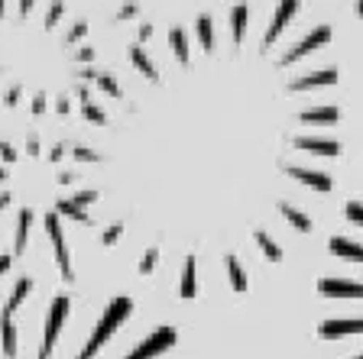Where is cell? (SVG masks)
<instances>
[{"label": "cell", "instance_id": "e0dca14e", "mask_svg": "<svg viewBox=\"0 0 363 359\" xmlns=\"http://www.w3.org/2000/svg\"><path fill=\"white\" fill-rule=\"evenodd\" d=\"M279 214L292 224V230H298V233H308L311 230V217L308 214H302L298 207H292V204H279Z\"/></svg>", "mask_w": 363, "mask_h": 359}, {"label": "cell", "instance_id": "7c38bea8", "mask_svg": "<svg viewBox=\"0 0 363 359\" xmlns=\"http://www.w3.org/2000/svg\"><path fill=\"white\" fill-rule=\"evenodd\" d=\"M30 295H33V278H30V275H23L20 282L13 285V292H10L7 304L0 307V317H13L16 311H20V304H23L26 298H30Z\"/></svg>", "mask_w": 363, "mask_h": 359}, {"label": "cell", "instance_id": "6da1fadb", "mask_svg": "<svg viewBox=\"0 0 363 359\" xmlns=\"http://www.w3.org/2000/svg\"><path fill=\"white\" fill-rule=\"evenodd\" d=\"M133 314V301L130 298H113L111 304L104 307V314L98 317V324H94V330H91L88 343L82 346V353H78V359H94L101 350H104V343L113 337V330L121 327L127 317Z\"/></svg>", "mask_w": 363, "mask_h": 359}, {"label": "cell", "instance_id": "30bf717a", "mask_svg": "<svg viewBox=\"0 0 363 359\" xmlns=\"http://www.w3.org/2000/svg\"><path fill=\"white\" fill-rule=\"evenodd\" d=\"M292 146L302 152H315V156H340V142L325 139V136H295Z\"/></svg>", "mask_w": 363, "mask_h": 359}, {"label": "cell", "instance_id": "9a60e30c", "mask_svg": "<svg viewBox=\"0 0 363 359\" xmlns=\"http://www.w3.org/2000/svg\"><path fill=\"white\" fill-rule=\"evenodd\" d=\"M30 227H33V210H20V217H16L13 259H16V256H23V249H26V239H30Z\"/></svg>", "mask_w": 363, "mask_h": 359}, {"label": "cell", "instance_id": "f546056e", "mask_svg": "<svg viewBox=\"0 0 363 359\" xmlns=\"http://www.w3.org/2000/svg\"><path fill=\"white\" fill-rule=\"evenodd\" d=\"M121 233H123V224H113V227H107V233L101 239H104L107 246H111V243H117V239H121Z\"/></svg>", "mask_w": 363, "mask_h": 359}, {"label": "cell", "instance_id": "4dcf8cb0", "mask_svg": "<svg viewBox=\"0 0 363 359\" xmlns=\"http://www.w3.org/2000/svg\"><path fill=\"white\" fill-rule=\"evenodd\" d=\"M10 266H13V256H4V253H0V278L10 272Z\"/></svg>", "mask_w": 363, "mask_h": 359}, {"label": "cell", "instance_id": "d590c367", "mask_svg": "<svg viewBox=\"0 0 363 359\" xmlns=\"http://www.w3.org/2000/svg\"><path fill=\"white\" fill-rule=\"evenodd\" d=\"M357 13H360V16H363V0H357Z\"/></svg>", "mask_w": 363, "mask_h": 359}, {"label": "cell", "instance_id": "836d02e7", "mask_svg": "<svg viewBox=\"0 0 363 359\" xmlns=\"http://www.w3.org/2000/svg\"><path fill=\"white\" fill-rule=\"evenodd\" d=\"M59 16H62V4H55V7L49 10V23H55V20H59Z\"/></svg>", "mask_w": 363, "mask_h": 359}, {"label": "cell", "instance_id": "8d00e7d4", "mask_svg": "<svg viewBox=\"0 0 363 359\" xmlns=\"http://www.w3.org/2000/svg\"><path fill=\"white\" fill-rule=\"evenodd\" d=\"M357 359H363V356H357Z\"/></svg>", "mask_w": 363, "mask_h": 359}, {"label": "cell", "instance_id": "8fae6325", "mask_svg": "<svg viewBox=\"0 0 363 359\" xmlns=\"http://www.w3.org/2000/svg\"><path fill=\"white\" fill-rule=\"evenodd\" d=\"M337 68H321V72H311L292 81V91H315V88H334L337 84Z\"/></svg>", "mask_w": 363, "mask_h": 359}, {"label": "cell", "instance_id": "7a4b0ae2", "mask_svg": "<svg viewBox=\"0 0 363 359\" xmlns=\"http://www.w3.org/2000/svg\"><path fill=\"white\" fill-rule=\"evenodd\" d=\"M68 307H72V298L68 295H55L49 301V311H45V324H43V346H39V359H49L52 346L59 343L62 327L68 321Z\"/></svg>", "mask_w": 363, "mask_h": 359}, {"label": "cell", "instance_id": "2e32d148", "mask_svg": "<svg viewBox=\"0 0 363 359\" xmlns=\"http://www.w3.org/2000/svg\"><path fill=\"white\" fill-rule=\"evenodd\" d=\"M0 346H4V356H10V359L16 356V324H13V317H0Z\"/></svg>", "mask_w": 363, "mask_h": 359}, {"label": "cell", "instance_id": "ac0fdd59", "mask_svg": "<svg viewBox=\"0 0 363 359\" xmlns=\"http://www.w3.org/2000/svg\"><path fill=\"white\" fill-rule=\"evenodd\" d=\"M247 20H250V7H247V4H240V7L230 10V33H234L237 42H243V39H247Z\"/></svg>", "mask_w": 363, "mask_h": 359}, {"label": "cell", "instance_id": "7402d4cb", "mask_svg": "<svg viewBox=\"0 0 363 359\" xmlns=\"http://www.w3.org/2000/svg\"><path fill=\"white\" fill-rule=\"evenodd\" d=\"M227 275H230V285H234L237 292H247V272H243L237 256H227Z\"/></svg>", "mask_w": 363, "mask_h": 359}, {"label": "cell", "instance_id": "44dd1931", "mask_svg": "<svg viewBox=\"0 0 363 359\" xmlns=\"http://www.w3.org/2000/svg\"><path fill=\"white\" fill-rule=\"evenodd\" d=\"M253 239H257V246L263 249V256H266V259H269V262H279V259H282V249H279V243H276V239H272L269 233L257 230V237H253Z\"/></svg>", "mask_w": 363, "mask_h": 359}, {"label": "cell", "instance_id": "d6a6232c", "mask_svg": "<svg viewBox=\"0 0 363 359\" xmlns=\"http://www.w3.org/2000/svg\"><path fill=\"white\" fill-rule=\"evenodd\" d=\"M75 156H78V159H84V162H98V156H94L91 149H78Z\"/></svg>", "mask_w": 363, "mask_h": 359}, {"label": "cell", "instance_id": "4fadbf2b", "mask_svg": "<svg viewBox=\"0 0 363 359\" xmlns=\"http://www.w3.org/2000/svg\"><path fill=\"white\" fill-rule=\"evenodd\" d=\"M331 253L334 256H340V259H347V262H363V243H354V239H347V237H334L331 243Z\"/></svg>", "mask_w": 363, "mask_h": 359}, {"label": "cell", "instance_id": "e575fe53", "mask_svg": "<svg viewBox=\"0 0 363 359\" xmlns=\"http://www.w3.org/2000/svg\"><path fill=\"white\" fill-rule=\"evenodd\" d=\"M20 7H23V10H30V7H33V0H20Z\"/></svg>", "mask_w": 363, "mask_h": 359}, {"label": "cell", "instance_id": "5b68a950", "mask_svg": "<svg viewBox=\"0 0 363 359\" xmlns=\"http://www.w3.org/2000/svg\"><path fill=\"white\" fill-rule=\"evenodd\" d=\"M318 295H321V298H337V301H363V282L328 275L318 282Z\"/></svg>", "mask_w": 363, "mask_h": 359}, {"label": "cell", "instance_id": "277c9868", "mask_svg": "<svg viewBox=\"0 0 363 359\" xmlns=\"http://www.w3.org/2000/svg\"><path fill=\"white\" fill-rule=\"evenodd\" d=\"M175 340H179V334H175V327H156L150 334V337L143 340V343L136 346L130 356L123 359H159L162 353H169L175 346Z\"/></svg>", "mask_w": 363, "mask_h": 359}, {"label": "cell", "instance_id": "d6986e66", "mask_svg": "<svg viewBox=\"0 0 363 359\" xmlns=\"http://www.w3.org/2000/svg\"><path fill=\"white\" fill-rule=\"evenodd\" d=\"M179 295L182 298H195L198 288H195V259H185V269H182V278H179Z\"/></svg>", "mask_w": 363, "mask_h": 359}, {"label": "cell", "instance_id": "9c48e42d", "mask_svg": "<svg viewBox=\"0 0 363 359\" xmlns=\"http://www.w3.org/2000/svg\"><path fill=\"white\" fill-rule=\"evenodd\" d=\"M286 172L292 175L298 185H305V188H315V191H331V175H325V172H318V169H302V165H286Z\"/></svg>", "mask_w": 363, "mask_h": 359}, {"label": "cell", "instance_id": "484cf974", "mask_svg": "<svg viewBox=\"0 0 363 359\" xmlns=\"http://www.w3.org/2000/svg\"><path fill=\"white\" fill-rule=\"evenodd\" d=\"M156 262H159V249H156V246L146 249V253H143V262H140V272H143V275H150V272L156 269Z\"/></svg>", "mask_w": 363, "mask_h": 359}, {"label": "cell", "instance_id": "ffe728a7", "mask_svg": "<svg viewBox=\"0 0 363 359\" xmlns=\"http://www.w3.org/2000/svg\"><path fill=\"white\" fill-rule=\"evenodd\" d=\"M195 30H198V39H201V45H204V52H211L214 49V23H211V16L208 13L198 16Z\"/></svg>", "mask_w": 363, "mask_h": 359}, {"label": "cell", "instance_id": "3957f363", "mask_svg": "<svg viewBox=\"0 0 363 359\" xmlns=\"http://www.w3.org/2000/svg\"><path fill=\"white\" fill-rule=\"evenodd\" d=\"M45 237L52 243V253H55V266L59 272L65 275V282L75 278V269H72V256H68V243H65V233H62V217L59 214H45Z\"/></svg>", "mask_w": 363, "mask_h": 359}, {"label": "cell", "instance_id": "8992f818", "mask_svg": "<svg viewBox=\"0 0 363 359\" xmlns=\"http://www.w3.org/2000/svg\"><path fill=\"white\" fill-rule=\"evenodd\" d=\"M298 7H302V0H279V7H276V13H272L269 30H266V36H263L266 49H272V45H276V39H279L282 33L292 26V16L298 13Z\"/></svg>", "mask_w": 363, "mask_h": 359}, {"label": "cell", "instance_id": "cb8c5ba5", "mask_svg": "<svg viewBox=\"0 0 363 359\" xmlns=\"http://www.w3.org/2000/svg\"><path fill=\"white\" fill-rule=\"evenodd\" d=\"M130 62H133V65L140 68V75H146V78H156V65H152V62H150V55H146L143 49H140V45H133V49H130Z\"/></svg>", "mask_w": 363, "mask_h": 359}, {"label": "cell", "instance_id": "ba28073f", "mask_svg": "<svg viewBox=\"0 0 363 359\" xmlns=\"http://www.w3.org/2000/svg\"><path fill=\"white\" fill-rule=\"evenodd\" d=\"M321 340H340V337H354V334H363V317H331L318 327Z\"/></svg>", "mask_w": 363, "mask_h": 359}, {"label": "cell", "instance_id": "83f0119b", "mask_svg": "<svg viewBox=\"0 0 363 359\" xmlns=\"http://www.w3.org/2000/svg\"><path fill=\"white\" fill-rule=\"evenodd\" d=\"M347 220L354 227H363V204L360 201H350L347 204Z\"/></svg>", "mask_w": 363, "mask_h": 359}, {"label": "cell", "instance_id": "52a82bcc", "mask_svg": "<svg viewBox=\"0 0 363 359\" xmlns=\"http://www.w3.org/2000/svg\"><path fill=\"white\" fill-rule=\"evenodd\" d=\"M328 42H331V30H328V26H318L315 33H308L302 42L295 45L292 52L282 55V65H292V62H298V59H305V55L318 52V49H321V45H328Z\"/></svg>", "mask_w": 363, "mask_h": 359}, {"label": "cell", "instance_id": "603a6c76", "mask_svg": "<svg viewBox=\"0 0 363 359\" xmlns=\"http://www.w3.org/2000/svg\"><path fill=\"white\" fill-rule=\"evenodd\" d=\"M169 45H172V55L179 62H189V36L182 30H169Z\"/></svg>", "mask_w": 363, "mask_h": 359}, {"label": "cell", "instance_id": "d4e9b609", "mask_svg": "<svg viewBox=\"0 0 363 359\" xmlns=\"http://www.w3.org/2000/svg\"><path fill=\"white\" fill-rule=\"evenodd\" d=\"M59 214H65V217H75V220H82V224H91L88 214H84V210L78 207V204L68 201V198H65V201H59Z\"/></svg>", "mask_w": 363, "mask_h": 359}, {"label": "cell", "instance_id": "1f68e13d", "mask_svg": "<svg viewBox=\"0 0 363 359\" xmlns=\"http://www.w3.org/2000/svg\"><path fill=\"white\" fill-rule=\"evenodd\" d=\"M84 117H88V120H98V123H104V113H101L98 107H91V104L84 107Z\"/></svg>", "mask_w": 363, "mask_h": 359}, {"label": "cell", "instance_id": "f1b7e54d", "mask_svg": "<svg viewBox=\"0 0 363 359\" xmlns=\"http://www.w3.org/2000/svg\"><path fill=\"white\" fill-rule=\"evenodd\" d=\"M68 201H72V204H78V207H88V204L91 201H98V191H82V195H75V198H68Z\"/></svg>", "mask_w": 363, "mask_h": 359}, {"label": "cell", "instance_id": "5bb4252c", "mask_svg": "<svg viewBox=\"0 0 363 359\" xmlns=\"http://www.w3.org/2000/svg\"><path fill=\"white\" fill-rule=\"evenodd\" d=\"M298 120H302V123H337L340 120V107H311V110H302L298 113Z\"/></svg>", "mask_w": 363, "mask_h": 359}, {"label": "cell", "instance_id": "4316f807", "mask_svg": "<svg viewBox=\"0 0 363 359\" xmlns=\"http://www.w3.org/2000/svg\"><path fill=\"white\" fill-rule=\"evenodd\" d=\"M94 81H98V88H101V91H107L111 98H121V88H117V81H113L111 75H98Z\"/></svg>", "mask_w": 363, "mask_h": 359}]
</instances>
